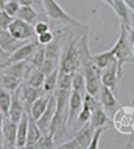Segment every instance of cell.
<instances>
[{
  "instance_id": "cell-45",
  "label": "cell",
  "mask_w": 134,
  "mask_h": 149,
  "mask_svg": "<svg viewBox=\"0 0 134 149\" xmlns=\"http://www.w3.org/2000/svg\"><path fill=\"white\" fill-rule=\"evenodd\" d=\"M9 0H0V6L3 8V6L5 5L6 3H7Z\"/></svg>"
},
{
  "instance_id": "cell-16",
  "label": "cell",
  "mask_w": 134,
  "mask_h": 149,
  "mask_svg": "<svg viewBox=\"0 0 134 149\" xmlns=\"http://www.w3.org/2000/svg\"><path fill=\"white\" fill-rule=\"evenodd\" d=\"M28 122L29 113L27 111H24L17 123V148H25Z\"/></svg>"
},
{
  "instance_id": "cell-25",
  "label": "cell",
  "mask_w": 134,
  "mask_h": 149,
  "mask_svg": "<svg viewBox=\"0 0 134 149\" xmlns=\"http://www.w3.org/2000/svg\"><path fill=\"white\" fill-rule=\"evenodd\" d=\"M60 72V65L57 68H55L50 74L46 75V79L44 81L43 90L46 92H53L57 88V80Z\"/></svg>"
},
{
  "instance_id": "cell-6",
  "label": "cell",
  "mask_w": 134,
  "mask_h": 149,
  "mask_svg": "<svg viewBox=\"0 0 134 149\" xmlns=\"http://www.w3.org/2000/svg\"><path fill=\"white\" fill-rule=\"evenodd\" d=\"M56 110H57V100H56L54 92H53L47 109L42 115L41 117L36 120L37 125L39 126L40 130L42 133V135L49 133V127L56 113Z\"/></svg>"
},
{
  "instance_id": "cell-15",
  "label": "cell",
  "mask_w": 134,
  "mask_h": 149,
  "mask_svg": "<svg viewBox=\"0 0 134 149\" xmlns=\"http://www.w3.org/2000/svg\"><path fill=\"white\" fill-rule=\"evenodd\" d=\"M19 89L20 87L13 93V96L12 97V104H11L10 111H9V116H8V117L16 123H18L21 116L24 112V106L23 102L20 97Z\"/></svg>"
},
{
  "instance_id": "cell-3",
  "label": "cell",
  "mask_w": 134,
  "mask_h": 149,
  "mask_svg": "<svg viewBox=\"0 0 134 149\" xmlns=\"http://www.w3.org/2000/svg\"><path fill=\"white\" fill-rule=\"evenodd\" d=\"M42 3L45 13L52 20L62 21L75 26L81 25L79 21L70 16L57 3V0H42Z\"/></svg>"
},
{
  "instance_id": "cell-8",
  "label": "cell",
  "mask_w": 134,
  "mask_h": 149,
  "mask_svg": "<svg viewBox=\"0 0 134 149\" xmlns=\"http://www.w3.org/2000/svg\"><path fill=\"white\" fill-rule=\"evenodd\" d=\"M17 123L9 117H4L3 124V146L12 148L17 146Z\"/></svg>"
},
{
  "instance_id": "cell-11",
  "label": "cell",
  "mask_w": 134,
  "mask_h": 149,
  "mask_svg": "<svg viewBox=\"0 0 134 149\" xmlns=\"http://www.w3.org/2000/svg\"><path fill=\"white\" fill-rule=\"evenodd\" d=\"M45 93L46 91L43 90V87L35 88L28 84L23 87L20 86V89H19V94L21 95L20 97L23 102L24 106H28L29 109H30L31 104Z\"/></svg>"
},
{
  "instance_id": "cell-41",
  "label": "cell",
  "mask_w": 134,
  "mask_h": 149,
  "mask_svg": "<svg viewBox=\"0 0 134 149\" xmlns=\"http://www.w3.org/2000/svg\"><path fill=\"white\" fill-rule=\"evenodd\" d=\"M124 2L126 3L129 10L134 13V0H124Z\"/></svg>"
},
{
  "instance_id": "cell-46",
  "label": "cell",
  "mask_w": 134,
  "mask_h": 149,
  "mask_svg": "<svg viewBox=\"0 0 134 149\" xmlns=\"http://www.w3.org/2000/svg\"><path fill=\"white\" fill-rule=\"evenodd\" d=\"M132 49H133V59H132V62L134 63V44H132Z\"/></svg>"
},
{
  "instance_id": "cell-33",
  "label": "cell",
  "mask_w": 134,
  "mask_h": 149,
  "mask_svg": "<svg viewBox=\"0 0 134 149\" xmlns=\"http://www.w3.org/2000/svg\"><path fill=\"white\" fill-rule=\"evenodd\" d=\"M20 3L16 1V0H9L7 3H5V5L3 6V10L6 13H7L9 15H10L13 17H16V16L17 14L19 9H20Z\"/></svg>"
},
{
  "instance_id": "cell-5",
  "label": "cell",
  "mask_w": 134,
  "mask_h": 149,
  "mask_svg": "<svg viewBox=\"0 0 134 149\" xmlns=\"http://www.w3.org/2000/svg\"><path fill=\"white\" fill-rule=\"evenodd\" d=\"M101 81L102 85L109 88L115 95H117L118 84L120 82L118 76V67L116 60H115L111 64H109L108 67L102 69Z\"/></svg>"
},
{
  "instance_id": "cell-7",
  "label": "cell",
  "mask_w": 134,
  "mask_h": 149,
  "mask_svg": "<svg viewBox=\"0 0 134 149\" xmlns=\"http://www.w3.org/2000/svg\"><path fill=\"white\" fill-rule=\"evenodd\" d=\"M83 103V98L82 95L77 91L72 90L68 102V113L67 119V127L68 129H72L78 115L82 109Z\"/></svg>"
},
{
  "instance_id": "cell-38",
  "label": "cell",
  "mask_w": 134,
  "mask_h": 149,
  "mask_svg": "<svg viewBox=\"0 0 134 149\" xmlns=\"http://www.w3.org/2000/svg\"><path fill=\"white\" fill-rule=\"evenodd\" d=\"M49 24L44 21H37L36 23L34 24V31L35 34L36 36H39L40 34H42L44 32L49 31Z\"/></svg>"
},
{
  "instance_id": "cell-32",
  "label": "cell",
  "mask_w": 134,
  "mask_h": 149,
  "mask_svg": "<svg viewBox=\"0 0 134 149\" xmlns=\"http://www.w3.org/2000/svg\"><path fill=\"white\" fill-rule=\"evenodd\" d=\"M59 59H53V58H46L43 64L42 65L41 70L44 74H50L55 68H57L59 66Z\"/></svg>"
},
{
  "instance_id": "cell-34",
  "label": "cell",
  "mask_w": 134,
  "mask_h": 149,
  "mask_svg": "<svg viewBox=\"0 0 134 149\" xmlns=\"http://www.w3.org/2000/svg\"><path fill=\"white\" fill-rule=\"evenodd\" d=\"M83 105L86 106L88 108H90L92 112L93 111L97 109L99 107H101V104L97 100V98L95 97H93V95H91L90 93H86L84 97H83Z\"/></svg>"
},
{
  "instance_id": "cell-13",
  "label": "cell",
  "mask_w": 134,
  "mask_h": 149,
  "mask_svg": "<svg viewBox=\"0 0 134 149\" xmlns=\"http://www.w3.org/2000/svg\"><path fill=\"white\" fill-rule=\"evenodd\" d=\"M117 16L120 19L121 23H122L126 28L129 31L132 29V19L133 17L130 15V10L127 6L124 0H114L113 8Z\"/></svg>"
},
{
  "instance_id": "cell-12",
  "label": "cell",
  "mask_w": 134,
  "mask_h": 149,
  "mask_svg": "<svg viewBox=\"0 0 134 149\" xmlns=\"http://www.w3.org/2000/svg\"><path fill=\"white\" fill-rule=\"evenodd\" d=\"M52 93L53 92H46L31 104L28 112L31 118H33L35 120H38L41 117L47 109Z\"/></svg>"
},
{
  "instance_id": "cell-20",
  "label": "cell",
  "mask_w": 134,
  "mask_h": 149,
  "mask_svg": "<svg viewBox=\"0 0 134 149\" xmlns=\"http://www.w3.org/2000/svg\"><path fill=\"white\" fill-rule=\"evenodd\" d=\"M92 58H93V61L95 62L97 65L101 70L108 67L109 64H111L115 60L114 53L111 49L108 51L95 54V55L92 56Z\"/></svg>"
},
{
  "instance_id": "cell-43",
  "label": "cell",
  "mask_w": 134,
  "mask_h": 149,
  "mask_svg": "<svg viewBox=\"0 0 134 149\" xmlns=\"http://www.w3.org/2000/svg\"><path fill=\"white\" fill-rule=\"evenodd\" d=\"M129 40L131 42V44H134V28L131 29L129 31Z\"/></svg>"
},
{
  "instance_id": "cell-28",
  "label": "cell",
  "mask_w": 134,
  "mask_h": 149,
  "mask_svg": "<svg viewBox=\"0 0 134 149\" xmlns=\"http://www.w3.org/2000/svg\"><path fill=\"white\" fill-rule=\"evenodd\" d=\"M46 58L47 57H46L45 46L39 44V46H37L36 50L35 51L33 56L31 57V60H30V62L33 65L34 68H35L37 69H40Z\"/></svg>"
},
{
  "instance_id": "cell-23",
  "label": "cell",
  "mask_w": 134,
  "mask_h": 149,
  "mask_svg": "<svg viewBox=\"0 0 134 149\" xmlns=\"http://www.w3.org/2000/svg\"><path fill=\"white\" fill-rule=\"evenodd\" d=\"M46 74L40 69L34 68L27 79V84L35 88H41L43 86Z\"/></svg>"
},
{
  "instance_id": "cell-2",
  "label": "cell",
  "mask_w": 134,
  "mask_h": 149,
  "mask_svg": "<svg viewBox=\"0 0 134 149\" xmlns=\"http://www.w3.org/2000/svg\"><path fill=\"white\" fill-rule=\"evenodd\" d=\"M101 71L102 70L93 61L91 56L83 61V75L85 80L86 93L96 98L100 96Z\"/></svg>"
},
{
  "instance_id": "cell-35",
  "label": "cell",
  "mask_w": 134,
  "mask_h": 149,
  "mask_svg": "<svg viewBox=\"0 0 134 149\" xmlns=\"http://www.w3.org/2000/svg\"><path fill=\"white\" fill-rule=\"evenodd\" d=\"M14 18L2 9V10H0V31H7L9 26L10 25Z\"/></svg>"
},
{
  "instance_id": "cell-4",
  "label": "cell",
  "mask_w": 134,
  "mask_h": 149,
  "mask_svg": "<svg viewBox=\"0 0 134 149\" xmlns=\"http://www.w3.org/2000/svg\"><path fill=\"white\" fill-rule=\"evenodd\" d=\"M7 31L13 38L20 41H26L35 34L34 25L15 17L9 26Z\"/></svg>"
},
{
  "instance_id": "cell-27",
  "label": "cell",
  "mask_w": 134,
  "mask_h": 149,
  "mask_svg": "<svg viewBox=\"0 0 134 149\" xmlns=\"http://www.w3.org/2000/svg\"><path fill=\"white\" fill-rule=\"evenodd\" d=\"M72 90L77 91L84 97L86 93V89H85V80L84 75L82 73L75 72L73 74L72 81Z\"/></svg>"
},
{
  "instance_id": "cell-14",
  "label": "cell",
  "mask_w": 134,
  "mask_h": 149,
  "mask_svg": "<svg viewBox=\"0 0 134 149\" xmlns=\"http://www.w3.org/2000/svg\"><path fill=\"white\" fill-rule=\"evenodd\" d=\"M94 130L95 127L91 124L90 120L76 130L75 133V137L78 140L82 149L89 148Z\"/></svg>"
},
{
  "instance_id": "cell-44",
  "label": "cell",
  "mask_w": 134,
  "mask_h": 149,
  "mask_svg": "<svg viewBox=\"0 0 134 149\" xmlns=\"http://www.w3.org/2000/svg\"><path fill=\"white\" fill-rule=\"evenodd\" d=\"M102 2H103L104 3H106L107 5H108L112 9L113 8L114 5V0H101Z\"/></svg>"
},
{
  "instance_id": "cell-37",
  "label": "cell",
  "mask_w": 134,
  "mask_h": 149,
  "mask_svg": "<svg viewBox=\"0 0 134 149\" xmlns=\"http://www.w3.org/2000/svg\"><path fill=\"white\" fill-rule=\"evenodd\" d=\"M37 40L38 42L40 45L42 46H47L49 43H50L53 39H54V36L52 33L50 31H48L47 32H44L42 34H40L39 36H37Z\"/></svg>"
},
{
  "instance_id": "cell-47",
  "label": "cell",
  "mask_w": 134,
  "mask_h": 149,
  "mask_svg": "<svg viewBox=\"0 0 134 149\" xmlns=\"http://www.w3.org/2000/svg\"><path fill=\"white\" fill-rule=\"evenodd\" d=\"M133 147H132V148H134V144H133Z\"/></svg>"
},
{
  "instance_id": "cell-9",
  "label": "cell",
  "mask_w": 134,
  "mask_h": 149,
  "mask_svg": "<svg viewBox=\"0 0 134 149\" xmlns=\"http://www.w3.org/2000/svg\"><path fill=\"white\" fill-rule=\"evenodd\" d=\"M28 61H24L12 63L6 68L4 73L14 75L21 80L24 79H28V75L34 68L31 62L29 64Z\"/></svg>"
},
{
  "instance_id": "cell-30",
  "label": "cell",
  "mask_w": 134,
  "mask_h": 149,
  "mask_svg": "<svg viewBox=\"0 0 134 149\" xmlns=\"http://www.w3.org/2000/svg\"><path fill=\"white\" fill-rule=\"evenodd\" d=\"M108 128V126H100V127L95 128L94 132H93V136H92V139H91L90 144V146H89L88 149L99 148V144H100L101 136Z\"/></svg>"
},
{
  "instance_id": "cell-39",
  "label": "cell",
  "mask_w": 134,
  "mask_h": 149,
  "mask_svg": "<svg viewBox=\"0 0 134 149\" xmlns=\"http://www.w3.org/2000/svg\"><path fill=\"white\" fill-rule=\"evenodd\" d=\"M57 148L60 149H82L81 145L79 144L78 140L74 136V138L68 140L67 141L65 142L57 147Z\"/></svg>"
},
{
  "instance_id": "cell-22",
  "label": "cell",
  "mask_w": 134,
  "mask_h": 149,
  "mask_svg": "<svg viewBox=\"0 0 134 149\" xmlns=\"http://www.w3.org/2000/svg\"><path fill=\"white\" fill-rule=\"evenodd\" d=\"M90 123L95 128L100 126H107L110 123L109 118L105 113V111L101 107H99L93 111L90 118Z\"/></svg>"
},
{
  "instance_id": "cell-42",
  "label": "cell",
  "mask_w": 134,
  "mask_h": 149,
  "mask_svg": "<svg viewBox=\"0 0 134 149\" xmlns=\"http://www.w3.org/2000/svg\"><path fill=\"white\" fill-rule=\"evenodd\" d=\"M42 0H21V4H25V5H31L32 6L34 3H39L42 2Z\"/></svg>"
},
{
  "instance_id": "cell-26",
  "label": "cell",
  "mask_w": 134,
  "mask_h": 149,
  "mask_svg": "<svg viewBox=\"0 0 134 149\" xmlns=\"http://www.w3.org/2000/svg\"><path fill=\"white\" fill-rule=\"evenodd\" d=\"M60 36L54 37L53 40L47 46L46 48V57L47 58H53V59H59L60 49Z\"/></svg>"
},
{
  "instance_id": "cell-40",
  "label": "cell",
  "mask_w": 134,
  "mask_h": 149,
  "mask_svg": "<svg viewBox=\"0 0 134 149\" xmlns=\"http://www.w3.org/2000/svg\"><path fill=\"white\" fill-rule=\"evenodd\" d=\"M4 117H5L4 115L0 111V144H2V146H3V124Z\"/></svg>"
},
{
  "instance_id": "cell-19",
  "label": "cell",
  "mask_w": 134,
  "mask_h": 149,
  "mask_svg": "<svg viewBox=\"0 0 134 149\" xmlns=\"http://www.w3.org/2000/svg\"><path fill=\"white\" fill-rule=\"evenodd\" d=\"M16 17L34 25L37 22L38 13L32 6L21 4Z\"/></svg>"
},
{
  "instance_id": "cell-21",
  "label": "cell",
  "mask_w": 134,
  "mask_h": 149,
  "mask_svg": "<svg viewBox=\"0 0 134 149\" xmlns=\"http://www.w3.org/2000/svg\"><path fill=\"white\" fill-rule=\"evenodd\" d=\"M21 79L10 74H4L1 76V83L3 88L10 92L14 93L21 86Z\"/></svg>"
},
{
  "instance_id": "cell-18",
  "label": "cell",
  "mask_w": 134,
  "mask_h": 149,
  "mask_svg": "<svg viewBox=\"0 0 134 149\" xmlns=\"http://www.w3.org/2000/svg\"><path fill=\"white\" fill-rule=\"evenodd\" d=\"M99 97L101 99V104L103 108L108 110H113L117 105L116 95L109 88L101 84V91Z\"/></svg>"
},
{
  "instance_id": "cell-17",
  "label": "cell",
  "mask_w": 134,
  "mask_h": 149,
  "mask_svg": "<svg viewBox=\"0 0 134 149\" xmlns=\"http://www.w3.org/2000/svg\"><path fill=\"white\" fill-rule=\"evenodd\" d=\"M42 136V133L40 130L39 126L37 125L36 120L31 118L29 115L28 127L27 133V140H26L25 148H32L39 141Z\"/></svg>"
},
{
  "instance_id": "cell-10",
  "label": "cell",
  "mask_w": 134,
  "mask_h": 149,
  "mask_svg": "<svg viewBox=\"0 0 134 149\" xmlns=\"http://www.w3.org/2000/svg\"><path fill=\"white\" fill-rule=\"evenodd\" d=\"M37 45L35 42H25L19 46L15 51L11 54V64L16 62L30 61L34 53L36 50Z\"/></svg>"
},
{
  "instance_id": "cell-1",
  "label": "cell",
  "mask_w": 134,
  "mask_h": 149,
  "mask_svg": "<svg viewBox=\"0 0 134 149\" xmlns=\"http://www.w3.org/2000/svg\"><path fill=\"white\" fill-rule=\"evenodd\" d=\"M114 53L118 67V76L119 82L122 75V68L126 63L132 62L133 59V49L131 42L129 40V31L123 24L121 23L120 35L115 44L111 48Z\"/></svg>"
},
{
  "instance_id": "cell-36",
  "label": "cell",
  "mask_w": 134,
  "mask_h": 149,
  "mask_svg": "<svg viewBox=\"0 0 134 149\" xmlns=\"http://www.w3.org/2000/svg\"><path fill=\"white\" fill-rule=\"evenodd\" d=\"M11 64V54L0 46V68H6Z\"/></svg>"
},
{
  "instance_id": "cell-24",
  "label": "cell",
  "mask_w": 134,
  "mask_h": 149,
  "mask_svg": "<svg viewBox=\"0 0 134 149\" xmlns=\"http://www.w3.org/2000/svg\"><path fill=\"white\" fill-rule=\"evenodd\" d=\"M12 97L10 91L5 90L4 88H0V111L4 116L8 117L9 111L12 104Z\"/></svg>"
},
{
  "instance_id": "cell-29",
  "label": "cell",
  "mask_w": 134,
  "mask_h": 149,
  "mask_svg": "<svg viewBox=\"0 0 134 149\" xmlns=\"http://www.w3.org/2000/svg\"><path fill=\"white\" fill-rule=\"evenodd\" d=\"M72 74L65 73L60 70L58 80H57V88L56 89H63V90H72Z\"/></svg>"
},
{
  "instance_id": "cell-31",
  "label": "cell",
  "mask_w": 134,
  "mask_h": 149,
  "mask_svg": "<svg viewBox=\"0 0 134 149\" xmlns=\"http://www.w3.org/2000/svg\"><path fill=\"white\" fill-rule=\"evenodd\" d=\"M92 111L90 109V108H88L86 106L83 105L82 107V109L79 111V113L78 115L77 118H76V121L75 122V124H78V125H79V126H83V125L85 123H86L87 122L90 120L91 116H92ZM73 125V126H74Z\"/></svg>"
}]
</instances>
